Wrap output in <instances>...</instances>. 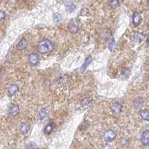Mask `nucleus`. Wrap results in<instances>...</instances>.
<instances>
[{
  "mask_svg": "<svg viewBox=\"0 0 149 149\" xmlns=\"http://www.w3.org/2000/svg\"><path fill=\"white\" fill-rule=\"evenodd\" d=\"M37 49L41 54H46L52 51L54 49V45L51 40L48 39H43L38 42Z\"/></svg>",
  "mask_w": 149,
  "mask_h": 149,
  "instance_id": "f257e3e1",
  "label": "nucleus"
},
{
  "mask_svg": "<svg viewBox=\"0 0 149 149\" xmlns=\"http://www.w3.org/2000/svg\"><path fill=\"white\" fill-rule=\"evenodd\" d=\"M116 137V134L114 130H107L104 134V139L106 142H111Z\"/></svg>",
  "mask_w": 149,
  "mask_h": 149,
  "instance_id": "f03ea898",
  "label": "nucleus"
},
{
  "mask_svg": "<svg viewBox=\"0 0 149 149\" xmlns=\"http://www.w3.org/2000/svg\"><path fill=\"white\" fill-rule=\"evenodd\" d=\"M18 90H19L18 84H10L7 89L8 95L9 96H12V95H15Z\"/></svg>",
  "mask_w": 149,
  "mask_h": 149,
  "instance_id": "7ed1b4c3",
  "label": "nucleus"
},
{
  "mask_svg": "<svg viewBox=\"0 0 149 149\" xmlns=\"http://www.w3.org/2000/svg\"><path fill=\"white\" fill-rule=\"evenodd\" d=\"M19 113V107L18 105L17 104H13L10 105L8 108V113L10 114L12 116H17Z\"/></svg>",
  "mask_w": 149,
  "mask_h": 149,
  "instance_id": "20e7f679",
  "label": "nucleus"
},
{
  "mask_svg": "<svg viewBox=\"0 0 149 149\" xmlns=\"http://www.w3.org/2000/svg\"><path fill=\"white\" fill-rule=\"evenodd\" d=\"M68 29L72 34H76L78 31V29H79L78 22L75 20H72V22H70L69 26H68Z\"/></svg>",
  "mask_w": 149,
  "mask_h": 149,
  "instance_id": "39448f33",
  "label": "nucleus"
},
{
  "mask_svg": "<svg viewBox=\"0 0 149 149\" xmlns=\"http://www.w3.org/2000/svg\"><path fill=\"white\" fill-rule=\"evenodd\" d=\"M141 142L144 146H149V130H146L143 131L141 135Z\"/></svg>",
  "mask_w": 149,
  "mask_h": 149,
  "instance_id": "423d86ee",
  "label": "nucleus"
},
{
  "mask_svg": "<svg viewBox=\"0 0 149 149\" xmlns=\"http://www.w3.org/2000/svg\"><path fill=\"white\" fill-rule=\"evenodd\" d=\"M29 61L31 65L32 66H36L39 62V56L36 53H31L29 56Z\"/></svg>",
  "mask_w": 149,
  "mask_h": 149,
  "instance_id": "0eeeda50",
  "label": "nucleus"
},
{
  "mask_svg": "<svg viewBox=\"0 0 149 149\" xmlns=\"http://www.w3.org/2000/svg\"><path fill=\"white\" fill-rule=\"evenodd\" d=\"M111 110L115 114H119L122 110V105L119 102H115L112 104Z\"/></svg>",
  "mask_w": 149,
  "mask_h": 149,
  "instance_id": "6e6552de",
  "label": "nucleus"
},
{
  "mask_svg": "<svg viewBox=\"0 0 149 149\" xmlns=\"http://www.w3.org/2000/svg\"><path fill=\"white\" fill-rule=\"evenodd\" d=\"M30 130V125L28 122H22L19 126V131L22 134H26Z\"/></svg>",
  "mask_w": 149,
  "mask_h": 149,
  "instance_id": "1a4fd4ad",
  "label": "nucleus"
},
{
  "mask_svg": "<svg viewBox=\"0 0 149 149\" xmlns=\"http://www.w3.org/2000/svg\"><path fill=\"white\" fill-rule=\"evenodd\" d=\"M133 19V23L135 25V26H139V24H140L141 21H142V16L138 12H135L133 15L132 17Z\"/></svg>",
  "mask_w": 149,
  "mask_h": 149,
  "instance_id": "9d476101",
  "label": "nucleus"
},
{
  "mask_svg": "<svg viewBox=\"0 0 149 149\" xmlns=\"http://www.w3.org/2000/svg\"><path fill=\"white\" fill-rule=\"evenodd\" d=\"M139 116L141 119L145 121H149V110H142L139 112Z\"/></svg>",
  "mask_w": 149,
  "mask_h": 149,
  "instance_id": "9b49d317",
  "label": "nucleus"
},
{
  "mask_svg": "<svg viewBox=\"0 0 149 149\" xmlns=\"http://www.w3.org/2000/svg\"><path fill=\"white\" fill-rule=\"evenodd\" d=\"M54 127H55V126H54V123H52H52H49V125H47L44 127L43 131H44V133L46 134H50L53 131Z\"/></svg>",
  "mask_w": 149,
  "mask_h": 149,
  "instance_id": "f8f14e48",
  "label": "nucleus"
},
{
  "mask_svg": "<svg viewBox=\"0 0 149 149\" xmlns=\"http://www.w3.org/2000/svg\"><path fill=\"white\" fill-rule=\"evenodd\" d=\"M144 39V35L140 32H136L134 34V40L136 42H141Z\"/></svg>",
  "mask_w": 149,
  "mask_h": 149,
  "instance_id": "ddd939ff",
  "label": "nucleus"
},
{
  "mask_svg": "<svg viewBox=\"0 0 149 149\" xmlns=\"http://www.w3.org/2000/svg\"><path fill=\"white\" fill-rule=\"evenodd\" d=\"M28 45V42L26 39H22L19 42H18L17 44V49H19V50H22V49H25L26 48Z\"/></svg>",
  "mask_w": 149,
  "mask_h": 149,
  "instance_id": "4468645a",
  "label": "nucleus"
},
{
  "mask_svg": "<svg viewBox=\"0 0 149 149\" xmlns=\"http://www.w3.org/2000/svg\"><path fill=\"white\" fill-rule=\"evenodd\" d=\"M92 99L90 98H85L84 99H82L81 102V104L82 107H87L89 106H90V104H92Z\"/></svg>",
  "mask_w": 149,
  "mask_h": 149,
  "instance_id": "2eb2a0df",
  "label": "nucleus"
},
{
  "mask_svg": "<svg viewBox=\"0 0 149 149\" xmlns=\"http://www.w3.org/2000/svg\"><path fill=\"white\" fill-rule=\"evenodd\" d=\"M133 104H134V106L136 107V108H138V107H141L143 104V100L142 98L138 97V98H136L135 99L133 102Z\"/></svg>",
  "mask_w": 149,
  "mask_h": 149,
  "instance_id": "dca6fc26",
  "label": "nucleus"
},
{
  "mask_svg": "<svg viewBox=\"0 0 149 149\" xmlns=\"http://www.w3.org/2000/svg\"><path fill=\"white\" fill-rule=\"evenodd\" d=\"M65 5H66V10H67L68 12L74 11V10H75V8H76V6H75V5L73 3H72V2H67V3H66Z\"/></svg>",
  "mask_w": 149,
  "mask_h": 149,
  "instance_id": "f3484780",
  "label": "nucleus"
},
{
  "mask_svg": "<svg viewBox=\"0 0 149 149\" xmlns=\"http://www.w3.org/2000/svg\"><path fill=\"white\" fill-rule=\"evenodd\" d=\"M47 116V110L46 108H42L39 113V117L40 120H43Z\"/></svg>",
  "mask_w": 149,
  "mask_h": 149,
  "instance_id": "a211bd4d",
  "label": "nucleus"
},
{
  "mask_svg": "<svg viewBox=\"0 0 149 149\" xmlns=\"http://www.w3.org/2000/svg\"><path fill=\"white\" fill-rule=\"evenodd\" d=\"M91 61H92V57H88V58H86V60H85V62L83 64V66L81 67V71H84L85 69H86V67H87V66H88L89 64H90V63H91Z\"/></svg>",
  "mask_w": 149,
  "mask_h": 149,
  "instance_id": "6ab92c4d",
  "label": "nucleus"
},
{
  "mask_svg": "<svg viewBox=\"0 0 149 149\" xmlns=\"http://www.w3.org/2000/svg\"><path fill=\"white\" fill-rule=\"evenodd\" d=\"M61 15H60L58 13H55V14H54V15H53V19H54V22H58L61 21Z\"/></svg>",
  "mask_w": 149,
  "mask_h": 149,
  "instance_id": "aec40b11",
  "label": "nucleus"
},
{
  "mask_svg": "<svg viewBox=\"0 0 149 149\" xmlns=\"http://www.w3.org/2000/svg\"><path fill=\"white\" fill-rule=\"evenodd\" d=\"M119 5V2L118 1H112V2H110V6L111 8H117Z\"/></svg>",
  "mask_w": 149,
  "mask_h": 149,
  "instance_id": "412c9836",
  "label": "nucleus"
},
{
  "mask_svg": "<svg viewBox=\"0 0 149 149\" xmlns=\"http://www.w3.org/2000/svg\"><path fill=\"white\" fill-rule=\"evenodd\" d=\"M114 46H115V40L112 39L109 43V49H110V51H112L114 49Z\"/></svg>",
  "mask_w": 149,
  "mask_h": 149,
  "instance_id": "4be33fe9",
  "label": "nucleus"
},
{
  "mask_svg": "<svg viewBox=\"0 0 149 149\" xmlns=\"http://www.w3.org/2000/svg\"><path fill=\"white\" fill-rule=\"evenodd\" d=\"M5 13L3 11V10H1L0 11V20L2 21L5 19Z\"/></svg>",
  "mask_w": 149,
  "mask_h": 149,
  "instance_id": "5701e85b",
  "label": "nucleus"
},
{
  "mask_svg": "<svg viewBox=\"0 0 149 149\" xmlns=\"http://www.w3.org/2000/svg\"><path fill=\"white\" fill-rule=\"evenodd\" d=\"M147 42H148V46H149V37H148V40H147Z\"/></svg>",
  "mask_w": 149,
  "mask_h": 149,
  "instance_id": "b1692460",
  "label": "nucleus"
},
{
  "mask_svg": "<svg viewBox=\"0 0 149 149\" xmlns=\"http://www.w3.org/2000/svg\"><path fill=\"white\" fill-rule=\"evenodd\" d=\"M148 29H149V22H148Z\"/></svg>",
  "mask_w": 149,
  "mask_h": 149,
  "instance_id": "393cba45",
  "label": "nucleus"
},
{
  "mask_svg": "<svg viewBox=\"0 0 149 149\" xmlns=\"http://www.w3.org/2000/svg\"><path fill=\"white\" fill-rule=\"evenodd\" d=\"M148 5H149V1H148Z\"/></svg>",
  "mask_w": 149,
  "mask_h": 149,
  "instance_id": "a878e982",
  "label": "nucleus"
},
{
  "mask_svg": "<svg viewBox=\"0 0 149 149\" xmlns=\"http://www.w3.org/2000/svg\"><path fill=\"white\" fill-rule=\"evenodd\" d=\"M148 80H149V74H148Z\"/></svg>",
  "mask_w": 149,
  "mask_h": 149,
  "instance_id": "bb28decb",
  "label": "nucleus"
}]
</instances>
